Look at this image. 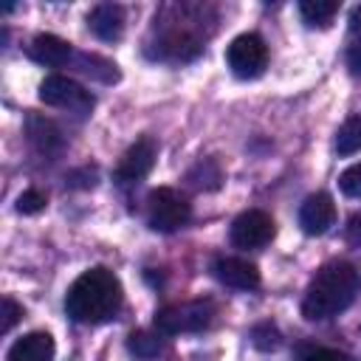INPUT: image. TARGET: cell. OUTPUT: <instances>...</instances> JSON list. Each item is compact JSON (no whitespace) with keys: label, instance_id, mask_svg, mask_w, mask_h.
<instances>
[{"label":"cell","instance_id":"52a82bcc","mask_svg":"<svg viewBox=\"0 0 361 361\" xmlns=\"http://www.w3.org/2000/svg\"><path fill=\"white\" fill-rule=\"evenodd\" d=\"M274 234H276V226H274L271 214H265L259 209H248V212L237 214L231 223V231H228V237L237 248H262L274 240Z\"/></svg>","mask_w":361,"mask_h":361},{"label":"cell","instance_id":"2e32d148","mask_svg":"<svg viewBox=\"0 0 361 361\" xmlns=\"http://www.w3.org/2000/svg\"><path fill=\"white\" fill-rule=\"evenodd\" d=\"M336 152L338 155H353L361 149V113L350 116L338 130H336Z\"/></svg>","mask_w":361,"mask_h":361},{"label":"cell","instance_id":"ba28073f","mask_svg":"<svg viewBox=\"0 0 361 361\" xmlns=\"http://www.w3.org/2000/svg\"><path fill=\"white\" fill-rule=\"evenodd\" d=\"M155 158H158V144H155V138L141 135V138L133 141V144L124 149V155L118 158L116 180H118V183H135V180L147 178L149 169L155 166Z\"/></svg>","mask_w":361,"mask_h":361},{"label":"cell","instance_id":"9c48e42d","mask_svg":"<svg viewBox=\"0 0 361 361\" xmlns=\"http://www.w3.org/2000/svg\"><path fill=\"white\" fill-rule=\"evenodd\" d=\"M336 223V203L327 192H313L299 206V226L305 234H324Z\"/></svg>","mask_w":361,"mask_h":361},{"label":"cell","instance_id":"3957f363","mask_svg":"<svg viewBox=\"0 0 361 361\" xmlns=\"http://www.w3.org/2000/svg\"><path fill=\"white\" fill-rule=\"evenodd\" d=\"M217 307L209 299H192V302H178L166 305L155 313V327L164 336H178V333H197L206 330L214 319Z\"/></svg>","mask_w":361,"mask_h":361},{"label":"cell","instance_id":"5bb4252c","mask_svg":"<svg viewBox=\"0 0 361 361\" xmlns=\"http://www.w3.org/2000/svg\"><path fill=\"white\" fill-rule=\"evenodd\" d=\"M6 361H54V338L51 333H28L17 338L6 355Z\"/></svg>","mask_w":361,"mask_h":361},{"label":"cell","instance_id":"cb8c5ba5","mask_svg":"<svg viewBox=\"0 0 361 361\" xmlns=\"http://www.w3.org/2000/svg\"><path fill=\"white\" fill-rule=\"evenodd\" d=\"M0 307H3V313H0V316H3V319H0V333H8V330L23 319V307H20L11 296H3V305H0Z\"/></svg>","mask_w":361,"mask_h":361},{"label":"cell","instance_id":"83f0119b","mask_svg":"<svg viewBox=\"0 0 361 361\" xmlns=\"http://www.w3.org/2000/svg\"><path fill=\"white\" fill-rule=\"evenodd\" d=\"M350 31H353L355 39H361V6H355L353 14H350Z\"/></svg>","mask_w":361,"mask_h":361},{"label":"cell","instance_id":"6da1fadb","mask_svg":"<svg viewBox=\"0 0 361 361\" xmlns=\"http://www.w3.org/2000/svg\"><path fill=\"white\" fill-rule=\"evenodd\" d=\"M124 290L113 271L90 268L73 279L65 293V310L79 324H102L110 322L121 307Z\"/></svg>","mask_w":361,"mask_h":361},{"label":"cell","instance_id":"30bf717a","mask_svg":"<svg viewBox=\"0 0 361 361\" xmlns=\"http://www.w3.org/2000/svg\"><path fill=\"white\" fill-rule=\"evenodd\" d=\"M214 276L237 290H254L259 285V271L254 262L243 259V257H220L214 262Z\"/></svg>","mask_w":361,"mask_h":361},{"label":"cell","instance_id":"5b68a950","mask_svg":"<svg viewBox=\"0 0 361 361\" xmlns=\"http://www.w3.org/2000/svg\"><path fill=\"white\" fill-rule=\"evenodd\" d=\"M226 62L237 79H257L268 65V45L259 34H240L226 48Z\"/></svg>","mask_w":361,"mask_h":361},{"label":"cell","instance_id":"9a60e30c","mask_svg":"<svg viewBox=\"0 0 361 361\" xmlns=\"http://www.w3.org/2000/svg\"><path fill=\"white\" fill-rule=\"evenodd\" d=\"M25 135H28V141L39 149V152H59L62 149V130L51 121V118H45L42 113H28L25 116Z\"/></svg>","mask_w":361,"mask_h":361},{"label":"cell","instance_id":"8fae6325","mask_svg":"<svg viewBox=\"0 0 361 361\" xmlns=\"http://www.w3.org/2000/svg\"><path fill=\"white\" fill-rule=\"evenodd\" d=\"M87 28L104 39V42H113L124 34V8L118 3H99L90 8L87 14Z\"/></svg>","mask_w":361,"mask_h":361},{"label":"cell","instance_id":"ac0fdd59","mask_svg":"<svg viewBox=\"0 0 361 361\" xmlns=\"http://www.w3.org/2000/svg\"><path fill=\"white\" fill-rule=\"evenodd\" d=\"M127 350H130L135 358L149 361V358H155V355L164 350V341H161L158 333L138 330V333H130V338H127Z\"/></svg>","mask_w":361,"mask_h":361},{"label":"cell","instance_id":"7c38bea8","mask_svg":"<svg viewBox=\"0 0 361 361\" xmlns=\"http://www.w3.org/2000/svg\"><path fill=\"white\" fill-rule=\"evenodd\" d=\"M200 39L192 37L189 31H180V28H172L166 31L158 42H155V54L158 59H172V62H186V59H195L200 54Z\"/></svg>","mask_w":361,"mask_h":361},{"label":"cell","instance_id":"7a4b0ae2","mask_svg":"<svg viewBox=\"0 0 361 361\" xmlns=\"http://www.w3.org/2000/svg\"><path fill=\"white\" fill-rule=\"evenodd\" d=\"M361 288V274L350 262H327L307 285V293L302 299V316L310 322L333 319L341 310H347Z\"/></svg>","mask_w":361,"mask_h":361},{"label":"cell","instance_id":"44dd1931","mask_svg":"<svg viewBox=\"0 0 361 361\" xmlns=\"http://www.w3.org/2000/svg\"><path fill=\"white\" fill-rule=\"evenodd\" d=\"M251 341H254L257 350L271 353V350H279V347H282V333L276 330V324H271V322H259V324L251 327Z\"/></svg>","mask_w":361,"mask_h":361},{"label":"cell","instance_id":"e0dca14e","mask_svg":"<svg viewBox=\"0 0 361 361\" xmlns=\"http://www.w3.org/2000/svg\"><path fill=\"white\" fill-rule=\"evenodd\" d=\"M186 180H189L195 189H217V186L223 183V172H220V166H217L212 158H203V161H197V164L189 169Z\"/></svg>","mask_w":361,"mask_h":361},{"label":"cell","instance_id":"4316f807","mask_svg":"<svg viewBox=\"0 0 361 361\" xmlns=\"http://www.w3.org/2000/svg\"><path fill=\"white\" fill-rule=\"evenodd\" d=\"M347 65L355 76H361V39H353V45L347 48Z\"/></svg>","mask_w":361,"mask_h":361},{"label":"cell","instance_id":"d6986e66","mask_svg":"<svg viewBox=\"0 0 361 361\" xmlns=\"http://www.w3.org/2000/svg\"><path fill=\"white\" fill-rule=\"evenodd\" d=\"M299 11L305 17L307 25H327L336 11H338V3L336 0H302L299 3Z\"/></svg>","mask_w":361,"mask_h":361},{"label":"cell","instance_id":"ffe728a7","mask_svg":"<svg viewBox=\"0 0 361 361\" xmlns=\"http://www.w3.org/2000/svg\"><path fill=\"white\" fill-rule=\"evenodd\" d=\"M79 65H82V71L90 73L93 79H102V82H116V79H118L116 65H113L110 59L96 56V54H82V56H79Z\"/></svg>","mask_w":361,"mask_h":361},{"label":"cell","instance_id":"8992f818","mask_svg":"<svg viewBox=\"0 0 361 361\" xmlns=\"http://www.w3.org/2000/svg\"><path fill=\"white\" fill-rule=\"evenodd\" d=\"M39 99L51 107H65V110H73V113H90L93 110V96L82 85H76L73 79L59 76V73L42 79Z\"/></svg>","mask_w":361,"mask_h":361},{"label":"cell","instance_id":"4fadbf2b","mask_svg":"<svg viewBox=\"0 0 361 361\" xmlns=\"http://www.w3.org/2000/svg\"><path fill=\"white\" fill-rule=\"evenodd\" d=\"M28 56L34 62H39V65L59 68L73 56V48H71V42H65L56 34H37L31 39V45H28Z\"/></svg>","mask_w":361,"mask_h":361},{"label":"cell","instance_id":"277c9868","mask_svg":"<svg viewBox=\"0 0 361 361\" xmlns=\"http://www.w3.org/2000/svg\"><path fill=\"white\" fill-rule=\"evenodd\" d=\"M192 217V206L183 195H178L169 186H158L147 197V223L155 231H175L186 226Z\"/></svg>","mask_w":361,"mask_h":361},{"label":"cell","instance_id":"d4e9b609","mask_svg":"<svg viewBox=\"0 0 361 361\" xmlns=\"http://www.w3.org/2000/svg\"><path fill=\"white\" fill-rule=\"evenodd\" d=\"M305 361H355L353 355L341 353V350H330V347H316L305 355Z\"/></svg>","mask_w":361,"mask_h":361},{"label":"cell","instance_id":"7402d4cb","mask_svg":"<svg viewBox=\"0 0 361 361\" xmlns=\"http://www.w3.org/2000/svg\"><path fill=\"white\" fill-rule=\"evenodd\" d=\"M48 206V197L39 192V189H25L20 197H17V212L20 214H37Z\"/></svg>","mask_w":361,"mask_h":361},{"label":"cell","instance_id":"603a6c76","mask_svg":"<svg viewBox=\"0 0 361 361\" xmlns=\"http://www.w3.org/2000/svg\"><path fill=\"white\" fill-rule=\"evenodd\" d=\"M338 186L347 197H361V164H353L341 172L338 178Z\"/></svg>","mask_w":361,"mask_h":361},{"label":"cell","instance_id":"484cf974","mask_svg":"<svg viewBox=\"0 0 361 361\" xmlns=\"http://www.w3.org/2000/svg\"><path fill=\"white\" fill-rule=\"evenodd\" d=\"M344 237H347V243L361 245V212H355V214L347 220V226H344Z\"/></svg>","mask_w":361,"mask_h":361}]
</instances>
